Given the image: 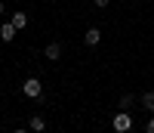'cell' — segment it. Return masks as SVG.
<instances>
[{
    "instance_id": "6da1fadb",
    "label": "cell",
    "mask_w": 154,
    "mask_h": 133,
    "mask_svg": "<svg viewBox=\"0 0 154 133\" xmlns=\"http://www.w3.org/2000/svg\"><path fill=\"white\" fill-rule=\"evenodd\" d=\"M111 127L117 130V133H130V130H133V115L120 109L117 115H114V121H111Z\"/></svg>"
},
{
    "instance_id": "7a4b0ae2",
    "label": "cell",
    "mask_w": 154,
    "mask_h": 133,
    "mask_svg": "<svg viewBox=\"0 0 154 133\" xmlns=\"http://www.w3.org/2000/svg\"><path fill=\"white\" fill-rule=\"evenodd\" d=\"M22 93H25L28 99H40V96H43V84L37 81V77H28V81L22 84Z\"/></svg>"
},
{
    "instance_id": "3957f363",
    "label": "cell",
    "mask_w": 154,
    "mask_h": 133,
    "mask_svg": "<svg viewBox=\"0 0 154 133\" xmlns=\"http://www.w3.org/2000/svg\"><path fill=\"white\" fill-rule=\"evenodd\" d=\"M16 25H12V22H3V25H0V41H3V44H12V41H16Z\"/></svg>"
},
{
    "instance_id": "277c9868",
    "label": "cell",
    "mask_w": 154,
    "mask_h": 133,
    "mask_svg": "<svg viewBox=\"0 0 154 133\" xmlns=\"http://www.w3.org/2000/svg\"><path fill=\"white\" fill-rule=\"evenodd\" d=\"M43 56H46L49 62H59V59H62V47H59V44H46V50H43Z\"/></svg>"
},
{
    "instance_id": "5b68a950",
    "label": "cell",
    "mask_w": 154,
    "mask_h": 133,
    "mask_svg": "<svg viewBox=\"0 0 154 133\" xmlns=\"http://www.w3.org/2000/svg\"><path fill=\"white\" fill-rule=\"evenodd\" d=\"M28 130H31V133H43V130H46V121H43L40 115H31V121H28Z\"/></svg>"
},
{
    "instance_id": "8992f818",
    "label": "cell",
    "mask_w": 154,
    "mask_h": 133,
    "mask_svg": "<svg viewBox=\"0 0 154 133\" xmlns=\"http://www.w3.org/2000/svg\"><path fill=\"white\" fill-rule=\"evenodd\" d=\"M83 41H86V47H96V44L102 41V31H99V28H86V34H83Z\"/></svg>"
},
{
    "instance_id": "52a82bcc",
    "label": "cell",
    "mask_w": 154,
    "mask_h": 133,
    "mask_svg": "<svg viewBox=\"0 0 154 133\" xmlns=\"http://www.w3.org/2000/svg\"><path fill=\"white\" fill-rule=\"evenodd\" d=\"M12 25H16V31L28 28V16H25V12H16V16H12Z\"/></svg>"
},
{
    "instance_id": "ba28073f",
    "label": "cell",
    "mask_w": 154,
    "mask_h": 133,
    "mask_svg": "<svg viewBox=\"0 0 154 133\" xmlns=\"http://www.w3.org/2000/svg\"><path fill=\"white\" fill-rule=\"evenodd\" d=\"M142 109L154 112V93H151V90H148V93H142Z\"/></svg>"
},
{
    "instance_id": "9c48e42d",
    "label": "cell",
    "mask_w": 154,
    "mask_h": 133,
    "mask_svg": "<svg viewBox=\"0 0 154 133\" xmlns=\"http://www.w3.org/2000/svg\"><path fill=\"white\" fill-rule=\"evenodd\" d=\"M130 105H133V96H120V109L123 112H130Z\"/></svg>"
},
{
    "instance_id": "30bf717a",
    "label": "cell",
    "mask_w": 154,
    "mask_h": 133,
    "mask_svg": "<svg viewBox=\"0 0 154 133\" xmlns=\"http://www.w3.org/2000/svg\"><path fill=\"white\" fill-rule=\"evenodd\" d=\"M145 133H154V118H151V121L145 124Z\"/></svg>"
},
{
    "instance_id": "8fae6325",
    "label": "cell",
    "mask_w": 154,
    "mask_h": 133,
    "mask_svg": "<svg viewBox=\"0 0 154 133\" xmlns=\"http://www.w3.org/2000/svg\"><path fill=\"white\" fill-rule=\"evenodd\" d=\"M93 3H96V6H102V9H105V6H108V0H93Z\"/></svg>"
},
{
    "instance_id": "7c38bea8",
    "label": "cell",
    "mask_w": 154,
    "mask_h": 133,
    "mask_svg": "<svg viewBox=\"0 0 154 133\" xmlns=\"http://www.w3.org/2000/svg\"><path fill=\"white\" fill-rule=\"evenodd\" d=\"M3 9H6V3H3V0H0V16H3Z\"/></svg>"
},
{
    "instance_id": "4fadbf2b",
    "label": "cell",
    "mask_w": 154,
    "mask_h": 133,
    "mask_svg": "<svg viewBox=\"0 0 154 133\" xmlns=\"http://www.w3.org/2000/svg\"><path fill=\"white\" fill-rule=\"evenodd\" d=\"M12 133H31V130H12Z\"/></svg>"
}]
</instances>
